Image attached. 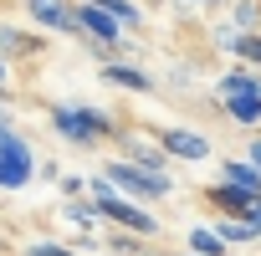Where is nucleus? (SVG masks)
Listing matches in <instances>:
<instances>
[{
    "instance_id": "obj_1",
    "label": "nucleus",
    "mask_w": 261,
    "mask_h": 256,
    "mask_svg": "<svg viewBox=\"0 0 261 256\" xmlns=\"http://www.w3.org/2000/svg\"><path fill=\"white\" fill-rule=\"evenodd\" d=\"M46 123H51V134L62 144H77V149H97V144L128 134V123H118V113L97 108V103H51Z\"/></svg>"
},
{
    "instance_id": "obj_2",
    "label": "nucleus",
    "mask_w": 261,
    "mask_h": 256,
    "mask_svg": "<svg viewBox=\"0 0 261 256\" xmlns=\"http://www.w3.org/2000/svg\"><path fill=\"white\" fill-rule=\"evenodd\" d=\"M36 149L31 139L16 128V118L0 108V195H21L31 180H36Z\"/></svg>"
},
{
    "instance_id": "obj_3",
    "label": "nucleus",
    "mask_w": 261,
    "mask_h": 256,
    "mask_svg": "<svg viewBox=\"0 0 261 256\" xmlns=\"http://www.w3.org/2000/svg\"><path fill=\"white\" fill-rule=\"evenodd\" d=\"M102 174H108L128 200H139V205H154V200H169V195H174V174L144 169V164H134V159H108Z\"/></svg>"
},
{
    "instance_id": "obj_4",
    "label": "nucleus",
    "mask_w": 261,
    "mask_h": 256,
    "mask_svg": "<svg viewBox=\"0 0 261 256\" xmlns=\"http://www.w3.org/2000/svg\"><path fill=\"white\" fill-rule=\"evenodd\" d=\"M92 200V195H87ZM97 205V215L108 220V225H123V231H134V236H159L164 225H159V215L149 210V205H139V200H128V195H108V200H92Z\"/></svg>"
},
{
    "instance_id": "obj_5",
    "label": "nucleus",
    "mask_w": 261,
    "mask_h": 256,
    "mask_svg": "<svg viewBox=\"0 0 261 256\" xmlns=\"http://www.w3.org/2000/svg\"><path fill=\"white\" fill-rule=\"evenodd\" d=\"M26 6V16L41 26V31H51V36H82V26H77V0H21Z\"/></svg>"
},
{
    "instance_id": "obj_6",
    "label": "nucleus",
    "mask_w": 261,
    "mask_h": 256,
    "mask_svg": "<svg viewBox=\"0 0 261 256\" xmlns=\"http://www.w3.org/2000/svg\"><path fill=\"white\" fill-rule=\"evenodd\" d=\"M164 149H169V159H185V164H205L215 149H210V139L200 134V128H179V123H169V128H159L154 134Z\"/></svg>"
},
{
    "instance_id": "obj_7",
    "label": "nucleus",
    "mask_w": 261,
    "mask_h": 256,
    "mask_svg": "<svg viewBox=\"0 0 261 256\" xmlns=\"http://www.w3.org/2000/svg\"><path fill=\"white\" fill-rule=\"evenodd\" d=\"M215 46L230 52L236 62H246V67H261V31H241V26L220 21L215 26Z\"/></svg>"
},
{
    "instance_id": "obj_8",
    "label": "nucleus",
    "mask_w": 261,
    "mask_h": 256,
    "mask_svg": "<svg viewBox=\"0 0 261 256\" xmlns=\"http://www.w3.org/2000/svg\"><path fill=\"white\" fill-rule=\"evenodd\" d=\"M118 144H123V159H134V164H144V169H159V174L174 169V159H169V149H164L159 139H139L134 128H128Z\"/></svg>"
},
{
    "instance_id": "obj_9",
    "label": "nucleus",
    "mask_w": 261,
    "mask_h": 256,
    "mask_svg": "<svg viewBox=\"0 0 261 256\" xmlns=\"http://www.w3.org/2000/svg\"><path fill=\"white\" fill-rule=\"evenodd\" d=\"M97 77L108 82V87H123V92H154L159 82L144 72V67H134V62H97Z\"/></svg>"
},
{
    "instance_id": "obj_10",
    "label": "nucleus",
    "mask_w": 261,
    "mask_h": 256,
    "mask_svg": "<svg viewBox=\"0 0 261 256\" xmlns=\"http://www.w3.org/2000/svg\"><path fill=\"white\" fill-rule=\"evenodd\" d=\"M205 200L215 205V215H251L261 195H251V190H241V185H225V180H215V185L205 190Z\"/></svg>"
},
{
    "instance_id": "obj_11",
    "label": "nucleus",
    "mask_w": 261,
    "mask_h": 256,
    "mask_svg": "<svg viewBox=\"0 0 261 256\" xmlns=\"http://www.w3.org/2000/svg\"><path fill=\"white\" fill-rule=\"evenodd\" d=\"M41 52H46V36L21 31V26H0V62H26V57H41Z\"/></svg>"
},
{
    "instance_id": "obj_12",
    "label": "nucleus",
    "mask_w": 261,
    "mask_h": 256,
    "mask_svg": "<svg viewBox=\"0 0 261 256\" xmlns=\"http://www.w3.org/2000/svg\"><path fill=\"white\" fill-rule=\"evenodd\" d=\"M215 236L225 246H261V225L251 215H215Z\"/></svg>"
},
{
    "instance_id": "obj_13",
    "label": "nucleus",
    "mask_w": 261,
    "mask_h": 256,
    "mask_svg": "<svg viewBox=\"0 0 261 256\" xmlns=\"http://www.w3.org/2000/svg\"><path fill=\"white\" fill-rule=\"evenodd\" d=\"M236 92H256V97H261V77H256V67L236 62V67H225V72L215 77V97H236Z\"/></svg>"
},
{
    "instance_id": "obj_14",
    "label": "nucleus",
    "mask_w": 261,
    "mask_h": 256,
    "mask_svg": "<svg viewBox=\"0 0 261 256\" xmlns=\"http://www.w3.org/2000/svg\"><path fill=\"white\" fill-rule=\"evenodd\" d=\"M102 251H113V256H149V236H134V231H123V225H108L102 231Z\"/></svg>"
},
{
    "instance_id": "obj_15",
    "label": "nucleus",
    "mask_w": 261,
    "mask_h": 256,
    "mask_svg": "<svg viewBox=\"0 0 261 256\" xmlns=\"http://www.w3.org/2000/svg\"><path fill=\"white\" fill-rule=\"evenodd\" d=\"M220 108H225V118H230V123H241V128H256V123H261V97H256V92L220 97Z\"/></svg>"
},
{
    "instance_id": "obj_16",
    "label": "nucleus",
    "mask_w": 261,
    "mask_h": 256,
    "mask_svg": "<svg viewBox=\"0 0 261 256\" xmlns=\"http://www.w3.org/2000/svg\"><path fill=\"white\" fill-rule=\"evenodd\" d=\"M62 220L77 225V236H92V231L102 225V215H97V205H92L87 195H82V200H67V205H62Z\"/></svg>"
},
{
    "instance_id": "obj_17",
    "label": "nucleus",
    "mask_w": 261,
    "mask_h": 256,
    "mask_svg": "<svg viewBox=\"0 0 261 256\" xmlns=\"http://www.w3.org/2000/svg\"><path fill=\"white\" fill-rule=\"evenodd\" d=\"M220 180H225V185H241V190H251V195H261V169H256L251 159H220Z\"/></svg>"
},
{
    "instance_id": "obj_18",
    "label": "nucleus",
    "mask_w": 261,
    "mask_h": 256,
    "mask_svg": "<svg viewBox=\"0 0 261 256\" xmlns=\"http://www.w3.org/2000/svg\"><path fill=\"white\" fill-rule=\"evenodd\" d=\"M185 251H195V256H225L230 246L215 236V225H190L185 231Z\"/></svg>"
},
{
    "instance_id": "obj_19",
    "label": "nucleus",
    "mask_w": 261,
    "mask_h": 256,
    "mask_svg": "<svg viewBox=\"0 0 261 256\" xmlns=\"http://www.w3.org/2000/svg\"><path fill=\"white\" fill-rule=\"evenodd\" d=\"M92 6H102V11H113L128 31H144V6H134V0H92Z\"/></svg>"
},
{
    "instance_id": "obj_20",
    "label": "nucleus",
    "mask_w": 261,
    "mask_h": 256,
    "mask_svg": "<svg viewBox=\"0 0 261 256\" xmlns=\"http://www.w3.org/2000/svg\"><path fill=\"white\" fill-rule=\"evenodd\" d=\"M230 26L261 31V0H230Z\"/></svg>"
},
{
    "instance_id": "obj_21",
    "label": "nucleus",
    "mask_w": 261,
    "mask_h": 256,
    "mask_svg": "<svg viewBox=\"0 0 261 256\" xmlns=\"http://www.w3.org/2000/svg\"><path fill=\"white\" fill-rule=\"evenodd\" d=\"M21 256H77V246L51 241V236H36V241H26V251H21Z\"/></svg>"
},
{
    "instance_id": "obj_22",
    "label": "nucleus",
    "mask_w": 261,
    "mask_h": 256,
    "mask_svg": "<svg viewBox=\"0 0 261 256\" xmlns=\"http://www.w3.org/2000/svg\"><path fill=\"white\" fill-rule=\"evenodd\" d=\"M36 180H51V185H62V164H57V159H36Z\"/></svg>"
},
{
    "instance_id": "obj_23",
    "label": "nucleus",
    "mask_w": 261,
    "mask_h": 256,
    "mask_svg": "<svg viewBox=\"0 0 261 256\" xmlns=\"http://www.w3.org/2000/svg\"><path fill=\"white\" fill-rule=\"evenodd\" d=\"M62 195L82 200V195H87V180H77V174H62Z\"/></svg>"
},
{
    "instance_id": "obj_24",
    "label": "nucleus",
    "mask_w": 261,
    "mask_h": 256,
    "mask_svg": "<svg viewBox=\"0 0 261 256\" xmlns=\"http://www.w3.org/2000/svg\"><path fill=\"white\" fill-rule=\"evenodd\" d=\"M246 159L261 169V134H251V144H246Z\"/></svg>"
},
{
    "instance_id": "obj_25",
    "label": "nucleus",
    "mask_w": 261,
    "mask_h": 256,
    "mask_svg": "<svg viewBox=\"0 0 261 256\" xmlns=\"http://www.w3.org/2000/svg\"><path fill=\"white\" fill-rule=\"evenodd\" d=\"M6 77H11V62H0V92H6Z\"/></svg>"
},
{
    "instance_id": "obj_26",
    "label": "nucleus",
    "mask_w": 261,
    "mask_h": 256,
    "mask_svg": "<svg viewBox=\"0 0 261 256\" xmlns=\"http://www.w3.org/2000/svg\"><path fill=\"white\" fill-rule=\"evenodd\" d=\"M195 6H225V0H195Z\"/></svg>"
},
{
    "instance_id": "obj_27",
    "label": "nucleus",
    "mask_w": 261,
    "mask_h": 256,
    "mask_svg": "<svg viewBox=\"0 0 261 256\" xmlns=\"http://www.w3.org/2000/svg\"><path fill=\"white\" fill-rule=\"evenodd\" d=\"M6 251H11V241H6V236H0V256H6Z\"/></svg>"
},
{
    "instance_id": "obj_28",
    "label": "nucleus",
    "mask_w": 261,
    "mask_h": 256,
    "mask_svg": "<svg viewBox=\"0 0 261 256\" xmlns=\"http://www.w3.org/2000/svg\"><path fill=\"white\" fill-rule=\"evenodd\" d=\"M185 256H195V251H185Z\"/></svg>"
},
{
    "instance_id": "obj_29",
    "label": "nucleus",
    "mask_w": 261,
    "mask_h": 256,
    "mask_svg": "<svg viewBox=\"0 0 261 256\" xmlns=\"http://www.w3.org/2000/svg\"><path fill=\"white\" fill-rule=\"evenodd\" d=\"M0 205H6V200H0Z\"/></svg>"
}]
</instances>
